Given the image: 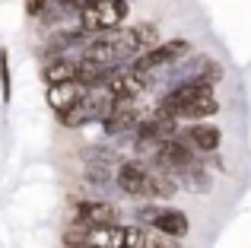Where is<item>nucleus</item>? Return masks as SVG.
Instances as JSON below:
<instances>
[{"label":"nucleus","mask_w":251,"mask_h":248,"mask_svg":"<svg viewBox=\"0 0 251 248\" xmlns=\"http://www.w3.org/2000/svg\"><path fill=\"white\" fill-rule=\"evenodd\" d=\"M115 105H118V99L108 93V86L89 89L80 105H74V108H67V112L57 115V124H61V127H67V130L86 127V124H96V121L102 124L111 115V108H115Z\"/></svg>","instance_id":"obj_1"},{"label":"nucleus","mask_w":251,"mask_h":248,"mask_svg":"<svg viewBox=\"0 0 251 248\" xmlns=\"http://www.w3.org/2000/svg\"><path fill=\"white\" fill-rule=\"evenodd\" d=\"M134 223L147 226V229H156L159 236L178 239L181 242L184 236L191 232V220L184 217V210H175V207H159V204H140L134 210Z\"/></svg>","instance_id":"obj_2"},{"label":"nucleus","mask_w":251,"mask_h":248,"mask_svg":"<svg viewBox=\"0 0 251 248\" xmlns=\"http://www.w3.org/2000/svg\"><path fill=\"white\" fill-rule=\"evenodd\" d=\"M130 13L127 0H99V3H89L80 10V29L89 32V35H102V32H115L124 25Z\"/></svg>","instance_id":"obj_3"},{"label":"nucleus","mask_w":251,"mask_h":248,"mask_svg":"<svg viewBox=\"0 0 251 248\" xmlns=\"http://www.w3.org/2000/svg\"><path fill=\"white\" fill-rule=\"evenodd\" d=\"M188 54H191V42H188V38H172V42H162L159 48H153V51H147V54H140L134 64H130V67L159 80L166 70H172L178 61H184Z\"/></svg>","instance_id":"obj_4"},{"label":"nucleus","mask_w":251,"mask_h":248,"mask_svg":"<svg viewBox=\"0 0 251 248\" xmlns=\"http://www.w3.org/2000/svg\"><path fill=\"white\" fill-rule=\"evenodd\" d=\"M115 188L124 198H147L150 200V162L121 159V166L115 172Z\"/></svg>","instance_id":"obj_5"},{"label":"nucleus","mask_w":251,"mask_h":248,"mask_svg":"<svg viewBox=\"0 0 251 248\" xmlns=\"http://www.w3.org/2000/svg\"><path fill=\"white\" fill-rule=\"evenodd\" d=\"M153 166H159L162 172L175 175V181H178V175H184L188 169L201 166V159H197V153L181 140V137H175V140H166V143L159 147V153H156Z\"/></svg>","instance_id":"obj_6"},{"label":"nucleus","mask_w":251,"mask_h":248,"mask_svg":"<svg viewBox=\"0 0 251 248\" xmlns=\"http://www.w3.org/2000/svg\"><path fill=\"white\" fill-rule=\"evenodd\" d=\"M70 223H83V226H115L121 223V213L115 204L99 198H83L70 204Z\"/></svg>","instance_id":"obj_7"},{"label":"nucleus","mask_w":251,"mask_h":248,"mask_svg":"<svg viewBox=\"0 0 251 248\" xmlns=\"http://www.w3.org/2000/svg\"><path fill=\"white\" fill-rule=\"evenodd\" d=\"M143 118H147V115H143L140 102H118V105L111 108V115L102 121V130H105V137L134 134V130L140 127Z\"/></svg>","instance_id":"obj_8"},{"label":"nucleus","mask_w":251,"mask_h":248,"mask_svg":"<svg viewBox=\"0 0 251 248\" xmlns=\"http://www.w3.org/2000/svg\"><path fill=\"white\" fill-rule=\"evenodd\" d=\"M178 137H181L194 153H216L220 143H223V130L216 127V124H203V121L181 127V130H178Z\"/></svg>","instance_id":"obj_9"},{"label":"nucleus","mask_w":251,"mask_h":248,"mask_svg":"<svg viewBox=\"0 0 251 248\" xmlns=\"http://www.w3.org/2000/svg\"><path fill=\"white\" fill-rule=\"evenodd\" d=\"M86 93H89V86L74 80V83H61V86H48L45 89V102H48V108H54V115H61L67 108L80 105L86 99Z\"/></svg>","instance_id":"obj_10"},{"label":"nucleus","mask_w":251,"mask_h":248,"mask_svg":"<svg viewBox=\"0 0 251 248\" xmlns=\"http://www.w3.org/2000/svg\"><path fill=\"white\" fill-rule=\"evenodd\" d=\"M80 80V61L74 57H54L42 64V83L45 86H61V83Z\"/></svg>","instance_id":"obj_11"},{"label":"nucleus","mask_w":251,"mask_h":248,"mask_svg":"<svg viewBox=\"0 0 251 248\" xmlns=\"http://www.w3.org/2000/svg\"><path fill=\"white\" fill-rule=\"evenodd\" d=\"M220 112V99H216L213 93L201 96L197 102H191L188 108H184L181 115H178V121H188V124H201L203 118H213V115Z\"/></svg>","instance_id":"obj_12"},{"label":"nucleus","mask_w":251,"mask_h":248,"mask_svg":"<svg viewBox=\"0 0 251 248\" xmlns=\"http://www.w3.org/2000/svg\"><path fill=\"white\" fill-rule=\"evenodd\" d=\"M124 248H162V236L147 226H124Z\"/></svg>","instance_id":"obj_13"},{"label":"nucleus","mask_w":251,"mask_h":248,"mask_svg":"<svg viewBox=\"0 0 251 248\" xmlns=\"http://www.w3.org/2000/svg\"><path fill=\"white\" fill-rule=\"evenodd\" d=\"M178 185H184L188 191H201V194H207L210 188H213V178H210V172H207V166H194V169H188L184 175H178Z\"/></svg>","instance_id":"obj_14"},{"label":"nucleus","mask_w":251,"mask_h":248,"mask_svg":"<svg viewBox=\"0 0 251 248\" xmlns=\"http://www.w3.org/2000/svg\"><path fill=\"white\" fill-rule=\"evenodd\" d=\"M134 35H137V45H140V54H147V51L159 48V25L156 23H137L134 25Z\"/></svg>","instance_id":"obj_15"},{"label":"nucleus","mask_w":251,"mask_h":248,"mask_svg":"<svg viewBox=\"0 0 251 248\" xmlns=\"http://www.w3.org/2000/svg\"><path fill=\"white\" fill-rule=\"evenodd\" d=\"M0 99L3 105L13 102V70H10V51L0 48Z\"/></svg>","instance_id":"obj_16"},{"label":"nucleus","mask_w":251,"mask_h":248,"mask_svg":"<svg viewBox=\"0 0 251 248\" xmlns=\"http://www.w3.org/2000/svg\"><path fill=\"white\" fill-rule=\"evenodd\" d=\"M48 3H51V0H25V16H29V19H38Z\"/></svg>","instance_id":"obj_17"}]
</instances>
